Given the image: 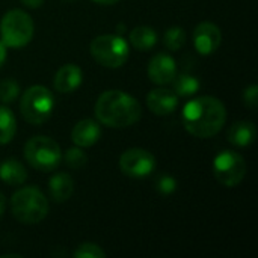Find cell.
I'll return each mask as SVG.
<instances>
[{
	"label": "cell",
	"instance_id": "cell-1",
	"mask_svg": "<svg viewBox=\"0 0 258 258\" xmlns=\"http://www.w3.org/2000/svg\"><path fill=\"white\" fill-rule=\"evenodd\" d=\"M183 125L195 138L207 139L218 135L225 121L227 109L221 100L203 95L190 100L183 107Z\"/></svg>",
	"mask_w": 258,
	"mask_h": 258
},
{
	"label": "cell",
	"instance_id": "cell-2",
	"mask_svg": "<svg viewBox=\"0 0 258 258\" xmlns=\"http://www.w3.org/2000/svg\"><path fill=\"white\" fill-rule=\"evenodd\" d=\"M142 107L139 101L127 92L112 89L103 92L95 104L97 119L115 128L130 127L141 119Z\"/></svg>",
	"mask_w": 258,
	"mask_h": 258
},
{
	"label": "cell",
	"instance_id": "cell-3",
	"mask_svg": "<svg viewBox=\"0 0 258 258\" xmlns=\"http://www.w3.org/2000/svg\"><path fill=\"white\" fill-rule=\"evenodd\" d=\"M11 209L17 221L24 225H35L45 219L48 213V201L38 187L27 186L18 189L12 195Z\"/></svg>",
	"mask_w": 258,
	"mask_h": 258
},
{
	"label": "cell",
	"instance_id": "cell-4",
	"mask_svg": "<svg viewBox=\"0 0 258 258\" xmlns=\"http://www.w3.org/2000/svg\"><path fill=\"white\" fill-rule=\"evenodd\" d=\"M54 109V97L51 91L42 85H33L27 88L20 101V110L23 118L33 125L45 122Z\"/></svg>",
	"mask_w": 258,
	"mask_h": 258
},
{
	"label": "cell",
	"instance_id": "cell-5",
	"mask_svg": "<svg viewBox=\"0 0 258 258\" xmlns=\"http://www.w3.org/2000/svg\"><path fill=\"white\" fill-rule=\"evenodd\" d=\"M33 36V21L21 9L8 11L0 21V41L11 48L27 45Z\"/></svg>",
	"mask_w": 258,
	"mask_h": 258
},
{
	"label": "cell",
	"instance_id": "cell-6",
	"mask_svg": "<svg viewBox=\"0 0 258 258\" xmlns=\"http://www.w3.org/2000/svg\"><path fill=\"white\" fill-rule=\"evenodd\" d=\"M24 159L38 171L50 172L62 160V151L56 141L48 136H35L24 145Z\"/></svg>",
	"mask_w": 258,
	"mask_h": 258
},
{
	"label": "cell",
	"instance_id": "cell-7",
	"mask_svg": "<svg viewBox=\"0 0 258 258\" xmlns=\"http://www.w3.org/2000/svg\"><path fill=\"white\" fill-rule=\"evenodd\" d=\"M92 57L106 68H119L128 59V44L118 35H100L91 41Z\"/></svg>",
	"mask_w": 258,
	"mask_h": 258
},
{
	"label": "cell",
	"instance_id": "cell-8",
	"mask_svg": "<svg viewBox=\"0 0 258 258\" xmlns=\"http://www.w3.org/2000/svg\"><path fill=\"white\" fill-rule=\"evenodd\" d=\"M213 174L222 186L236 187L246 175L245 159L236 151H222L213 160Z\"/></svg>",
	"mask_w": 258,
	"mask_h": 258
},
{
	"label": "cell",
	"instance_id": "cell-9",
	"mask_svg": "<svg viewBox=\"0 0 258 258\" xmlns=\"http://www.w3.org/2000/svg\"><path fill=\"white\" fill-rule=\"evenodd\" d=\"M119 168L122 174L132 178L148 177L156 168L154 156L144 148H130L119 157Z\"/></svg>",
	"mask_w": 258,
	"mask_h": 258
},
{
	"label": "cell",
	"instance_id": "cell-10",
	"mask_svg": "<svg viewBox=\"0 0 258 258\" xmlns=\"http://www.w3.org/2000/svg\"><path fill=\"white\" fill-rule=\"evenodd\" d=\"M222 42V32L221 29L210 21L200 23L194 30V45L195 50L203 54L209 56L215 53Z\"/></svg>",
	"mask_w": 258,
	"mask_h": 258
},
{
	"label": "cell",
	"instance_id": "cell-11",
	"mask_svg": "<svg viewBox=\"0 0 258 258\" xmlns=\"http://www.w3.org/2000/svg\"><path fill=\"white\" fill-rule=\"evenodd\" d=\"M148 77L156 85L172 83L177 76V63L172 56L168 53H157L148 62Z\"/></svg>",
	"mask_w": 258,
	"mask_h": 258
},
{
	"label": "cell",
	"instance_id": "cell-12",
	"mask_svg": "<svg viewBox=\"0 0 258 258\" xmlns=\"http://www.w3.org/2000/svg\"><path fill=\"white\" fill-rule=\"evenodd\" d=\"M148 109L157 116H166L172 113L178 106V95L168 88H157L147 95Z\"/></svg>",
	"mask_w": 258,
	"mask_h": 258
},
{
	"label": "cell",
	"instance_id": "cell-13",
	"mask_svg": "<svg viewBox=\"0 0 258 258\" xmlns=\"http://www.w3.org/2000/svg\"><path fill=\"white\" fill-rule=\"evenodd\" d=\"M100 138H101V127L94 119H82V121H79L74 125L73 132H71L73 142L80 148L92 147Z\"/></svg>",
	"mask_w": 258,
	"mask_h": 258
},
{
	"label": "cell",
	"instance_id": "cell-14",
	"mask_svg": "<svg viewBox=\"0 0 258 258\" xmlns=\"http://www.w3.org/2000/svg\"><path fill=\"white\" fill-rule=\"evenodd\" d=\"M83 80V73L80 70V67L74 65V63H67L63 67H60L54 76V89L59 92H74Z\"/></svg>",
	"mask_w": 258,
	"mask_h": 258
},
{
	"label": "cell",
	"instance_id": "cell-15",
	"mask_svg": "<svg viewBox=\"0 0 258 258\" xmlns=\"http://www.w3.org/2000/svg\"><path fill=\"white\" fill-rule=\"evenodd\" d=\"M48 190L50 197L56 203H65L71 198L74 192V181L65 172H57L48 180Z\"/></svg>",
	"mask_w": 258,
	"mask_h": 258
},
{
	"label": "cell",
	"instance_id": "cell-16",
	"mask_svg": "<svg viewBox=\"0 0 258 258\" xmlns=\"http://www.w3.org/2000/svg\"><path fill=\"white\" fill-rule=\"evenodd\" d=\"M257 128L251 121H239L228 130V142L234 147H248L255 141Z\"/></svg>",
	"mask_w": 258,
	"mask_h": 258
},
{
	"label": "cell",
	"instance_id": "cell-17",
	"mask_svg": "<svg viewBox=\"0 0 258 258\" xmlns=\"http://www.w3.org/2000/svg\"><path fill=\"white\" fill-rule=\"evenodd\" d=\"M0 180L9 186H21L27 180V171L15 159H8L0 165Z\"/></svg>",
	"mask_w": 258,
	"mask_h": 258
},
{
	"label": "cell",
	"instance_id": "cell-18",
	"mask_svg": "<svg viewBox=\"0 0 258 258\" xmlns=\"http://www.w3.org/2000/svg\"><path fill=\"white\" fill-rule=\"evenodd\" d=\"M130 42L135 48L145 51V50H150L156 45L157 33L150 26H139L130 32Z\"/></svg>",
	"mask_w": 258,
	"mask_h": 258
},
{
	"label": "cell",
	"instance_id": "cell-19",
	"mask_svg": "<svg viewBox=\"0 0 258 258\" xmlns=\"http://www.w3.org/2000/svg\"><path fill=\"white\" fill-rule=\"evenodd\" d=\"M17 132V121L11 109L0 106V145L8 144L14 139Z\"/></svg>",
	"mask_w": 258,
	"mask_h": 258
},
{
	"label": "cell",
	"instance_id": "cell-20",
	"mask_svg": "<svg viewBox=\"0 0 258 258\" xmlns=\"http://www.w3.org/2000/svg\"><path fill=\"white\" fill-rule=\"evenodd\" d=\"M174 92L178 95V97H189V95H194L198 92L201 83L200 80L195 77V76H190V74H180V76H175L174 80Z\"/></svg>",
	"mask_w": 258,
	"mask_h": 258
},
{
	"label": "cell",
	"instance_id": "cell-21",
	"mask_svg": "<svg viewBox=\"0 0 258 258\" xmlns=\"http://www.w3.org/2000/svg\"><path fill=\"white\" fill-rule=\"evenodd\" d=\"M163 42H165L166 48L171 50V51H177V50L183 48V45L186 44V32H184V29L180 27V26L169 27L165 32Z\"/></svg>",
	"mask_w": 258,
	"mask_h": 258
},
{
	"label": "cell",
	"instance_id": "cell-22",
	"mask_svg": "<svg viewBox=\"0 0 258 258\" xmlns=\"http://www.w3.org/2000/svg\"><path fill=\"white\" fill-rule=\"evenodd\" d=\"M20 94V85L15 80L6 79L0 82V101L5 104L12 103Z\"/></svg>",
	"mask_w": 258,
	"mask_h": 258
},
{
	"label": "cell",
	"instance_id": "cell-23",
	"mask_svg": "<svg viewBox=\"0 0 258 258\" xmlns=\"http://www.w3.org/2000/svg\"><path fill=\"white\" fill-rule=\"evenodd\" d=\"M65 163L71 169H80L82 166L86 165V154L83 153V150L80 147H77V145L71 147L65 153Z\"/></svg>",
	"mask_w": 258,
	"mask_h": 258
},
{
	"label": "cell",
	"instance_id": "cell-24",
	"mask_svg": "<svg viewBox=\"0 0 258 258\" xmlns=\"http://www.w3.org/2000/svg\"><path fill=\"white\" fill-rule=\"evenodd\" d=\"M76 258H104L106 252L95 243H82L73 254Z\"/></svg>",
	"mask_w": 258,
	"mask_h": 258
},
{
	"label": "cell",
	"instance_id": "cell-25",
	"mask_svg": "<svg viewBox=\"0 0 258 258\" xmlns=\"http://www.w3.org/2000/svg\"><path fill=\"white\" fill-rule=\"evenodd\" d=\"M156 186H157V190H159L160 194H163V195H171V194L175 192V189H177V181H175L174 177L165 174V175L159 177Z\"/></svg>",
	"mask_w": 258,
	"mask_h": 258
},
{
	"label": "cell",
	"instance_id": "cell-26",
	"mask_svg": "<svg viewBox=\"0 0 258 258\" xmlns=\"http://www.w3.org/2000/svg\"><path fill=\"white\" fill-rule=\"evenodd\" d=\"M243 101L248 107L255 109L258 104V86L257 85H251L243 91Z\"/></svg>",
	"mask_w": 258,
	"mask_h": 258
},
{
	"label": "cell",
	"instance_id": "cell-27",
	"mask_svg": "<svg viewBox=\"0 0 258 258\" xmlns=\"http://www.w3.org/2000/svg\"><path fill=\"white\" fill-rule=\"evenodd\" d=\"M24 6H27V8H32V9H36V8H39L42 3H44V0H20Z\"/></svg>",
	"mask_w": 258,
	"mask_h": 258
},
{
	"label": "cell",
	"instance_id": "cell-28",
	"mask_svg": "<svg viewBox=\"0 0 258 258\" xmlns=\"http://www.w3.org/2000/svg\"><path fill=\"white\" fill-rule=\"evenodd\" d=\"M5 60H6V45L0 41V68L5 63Z\"/></svg>",
	"mask_w": 258,
	"mask_h": 258
},
{
	"label": "cell",
	"instance_id": "cell-29",
	"mask_svg": "<svg viewBox=\"0 0 258 258\" xmlns=\"http://www.w3.org/2000/svg\"><path fill=\"white\" fill-rule=\"evenodd\" d=\"M92 2L100 3V5H115V3H118L119 0H92Z\"/></svg>",
	"mask_w": 258,
	"mask_h": 258
},
{
	"label": "cell",
	"instance_id": "cell-30",
	"mask_svg": "<svg viewBox=\"0 0 258 258\" xmlns=\"http://www.w3.org/2000/svg\"><path fill=\"white\" fill-rule=\"evenodd\" d=\"M5 206H6L5 197H3V194H0V216H2V213L5 212Z\"/></svg>",
	"mask_w": 258,
	"mask_h": 258
},
{
	"label": "cell",
	"instance_id": "cell-31",
	"mask_svg": "<svg viewBox=\"0 0 258 258\" xmlns=\"http://www.w3.org/2000/svg\"><path fill=\"white\" fill-rule=\"evenodd\" d=\"M67 2H71V0H67Z\"/></svg>",
	"mask_w": 258,
	"mask_h": 258
}]
</instances>
